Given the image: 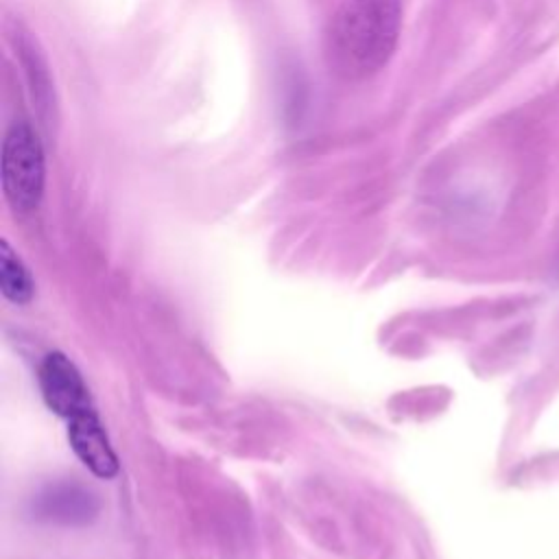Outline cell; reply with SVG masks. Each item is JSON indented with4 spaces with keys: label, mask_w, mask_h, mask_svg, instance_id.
Wrapping results in <instances>:
<instances>
[{
    "label": "cell",
    "mask_w": 559,
    "mask_h": 559,
    "mask_svg": "<svg viewBox=\"0 0 559 559\" xmlns=\"http://www.w3.org/2000/svg\"><path fill=\"white\" fill-rule=\"evenodd\" d=\"M400 26V0H345L325 33L330 70L347 81L376 74L391 59Z\"/></svg>",
    "instance_id": "6da1fadb"
},
{
    "label": "cell",
    "mask_w": 559,
    "mask_h": 559,
    "mask_svg": "<svg viewBox=\"0 0 559 559\" xmlns=\"http://www.w3.org/2000/svg\"><path fill=\"white\" fill-rule=\"evenodd\" d=\"M44 148L35 129L15 122L2 142V190L15 212H33L44 194Z\"/></svg>",
    "instance_id": "7a4b0ae2"
},
{
    "label": "cell",
    "mask_w": 559,
    "mask_h": 559,
    "mask_svg": "<svg viewBox=\"0 0 559 559\" xmlns=\"http://www.w3.org/2000/svg\"><path fill=\"white\" fill-rule=\"evenodd\" d=\"M37 380L41 397L55 415L70 421L72 417L94 408L76 365L61 352H50L44 356Z\"/></svg>",
    "instance_id": "3957f363"
},
{
    "label": "cell",
    "mask_w": 559,
    "mask_h": 559,
    "mask_svg": "<svg viewBox=\"0 0 559 559\" xmlns=\"http://www.w3.org/2000/svg\"><path fill=\"white\" fill-rule=\"evenodd\" d=\"M68 439L74 454L92 474L98 478H111L118 474V459L94 408L68 421Z\"/></svg>",
    "instance_id": "277c9868"
},
{
    "label": "cell",
    "mask_w": 559,
    "mask_h": 559,
    "mask_svg": "<svg viewBox=\"0 0 559 559\" xmlns=\"http://www.w3.org/2000/svg\"><path fill=\"white\" fill-rule=\"evenodd\" d=\"M0 288L11 304H28L33 297V280L20 255L7 240L0 245Z\"/></svg>",
    "instance_id": "5b68a950"
}]
</instances>
